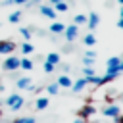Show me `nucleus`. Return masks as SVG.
Masks as SVG:
<instances>
[{
  "instance_id": "nucleus-21",
  "label": "nucleus",
  "mask_w": 123,
  "mask_h": 123,
  "mask_svg": "<svg viewBox=\"0 0 123 123\" xmlns=\"http://www.w3.org/2000/svg\"><path fill=\"white\" fill-rule=\"evenodd\" d=\"M21 50H23V54L27 56V54H31V52L35 50V46H33V44H31L29 40H27V42H23V44H21Z\"/></svg>"
},
{
  "instance_id": "nucleus-4",
  "label": "nucleus",
  "mask_w": 123,
  "mask_h": 123,
  "mask_svg": "<svg viewBox=\"0 0 123 123\" xmlns=\"http://www.w3.org/2000/svg\"><path fill=\"white\" fill-rule=\"evenodd\" d=\"M2 69L4 71H15V69H19V58L17 56H8L4 60V63H2Z\"/></svg>"
},
{
  "instance_id": "nucleus-5",
  "label": "nucleus",
  "mask_w": 123,
  "mask_h": 123,
  "mask_svg": "<svg viewBox=\"0 0 123 123\" xmlns=\"http://www.w3.org/2000/svg\"><path fill=\"white\" fill-rule=\"evenodd\" d=\"M119 62H121V58H117V56L108 58V62H106V71H108V73L119 75Z\"/></svg>"
},
{
  "instance_id": "nucleus-17",
  "label": "nucleus",
  "mask_w": 123,
  "mask_h": 123,
  "mask_svg": "<svg viewBox=\"0 0 123 123\" xmlns=\"http://www.w3.org/2000/svg\"><path fill=\"white\" fill-rule=\"evenodd\" d=\"M115 77H117L115 73H108V71H106V75H104V77H100V85H108V83H111ZM100 85H98V86H100Z\"/></svg>"
},
{
  "instance_id": "nucleus-12",
  "label": "nucleus",
  "mask_w": 123,
  "mask_h": 123,
  "mask_svg": "<svg viewBox=\"0 0 123 123\" xmlns=\"http://www.w3.org/2000/svg\"><path fill=\"white\" fill-rule=\"evenodd\" d=\"M48 31H52L54 35H63V31H65V25L63 23H60V21H54L52 25H50V29Z\"/></svg>"
},
{
  "instance_id": "nucleus-35",
  "label": "nucleus",
  "mask_w": 123,
  "mask_h": 123,
  "mask_svg": "<svg viewBox=\"0 0 123 123\" xmlns=\"http://www.w3.org/2000/svg\"><path fill=\"white\" fill-rule=\"evenodd\" d=\"M73 123H85V119H81V117H79V119H75Z\"/></svg>"
},
{
  "instance_id": "nucleus-31",
  "label": "nucleus",
  "mask_w": 123,
  "mask_h": 123,
  "mask_svg": "<svg viewBox=\"0 0 123 123\" xmlns=\"http://www.w3.org/2000/svg\"><path fill=\"white\" fill-rule=\"evenodd\" d=\"M29 0H12V4H17V6H21V4H27Z\"/></svg>"
},
{
  "instance_id": "nucleus-36",
  "label": "nucleus",
  "mask_w": 123,
  "mask_h": 123,
  "mask_svg": "<svg viewBox=\"0 0 123 123\" xmlns=\"http://www.w3.org/2000/svg\"><path fill=\"white\" fill-rule=\"evenodd\" d=\"M121 71H123V60L119 62V73H121Z\"/></svg>"
},
{
  "instance_id": "nucleus-24",
  "label": "nucleus",
  "mask_w": 123,
  "mask_h": 123,
  "mask_svg": "<svg viewBox=\"0 0 123 123\" xmlns=\"http://www.w3.org/2000/svg\"><path fill=\"white\" fill-rule=\"evenodd\" d=\"M52 8H54L56 12H67V8H69V6H67V4H65V2L62 0V2H58L56 6H52Z\"/></svg>"
},
{
  "instance_id": "nucleus-14",
  "label": "nucleus",
  "mask_w": 123,
  "mask_h": 123,
  "mask_svg": "<svg viewBox=\"0 0 123 123\" xmlns=\"http://www.w3.org/2000/svg\"><path fill=\"white\" fill-rule=\"evenodd\" d=\"M46 62L52 63V65H58V63L62 62V58H60L58 52H50V54H46Z\"/></svg>"
},
{
  "instance_id": "nucleus-28",
  "label": "nucleus",
  "mask_w": 123,
  "mask_h": 123,
  "mask_svg": "<svg viewBox=\"0 0 123 123\" xmlns=\"http://www.w3.org/2000/svg\"><path fill=\"white\" fill-rule=\"evenodd\" d=\"M85 58H90V60H96V52H94V50H86V52H85Z\"/></svg>"
},
{
  "instance_id": "nucleus-19",
  "label": "nucleus",
  "mask_w": 123,
  "mask_h": 123,
  "mask_svg": "<svg viewBox=\"0 0 123 123\" xmlns=\"http://www.w3.org/2000/svg\"><path fill=\"white\" fill-rule=\"evenodd\" d=\"M19 19H21V12H12V13L8 15V21H10V23H17Z\"/></svg>"
},
{
  "instance_id": "nucleus-9",
  "label": "nucleus",
  "mask_w": 123,
  "mask_h": 123,
  "mask_svg": "<svg viewBox=\"0 0 123 123\" xmlns=\"http://www.w3.org/2000/svg\"><path fill=\"white\" fill-rule=\"evenodd\" d=\"M15 86L21 88V90H31L33 88V83H31V77H19L15 81Z\"/></svg>"
},
{
  "instance_id": "nucleus-6",
  "label": "nucleus",
  "mask_w": 123,
  "mask_h": 123,
  "mask_svg": "<svg viewBox=\"0 0 123 123\" xmlns=\"http://www.w3.org/2000/svg\"><path fill=\"white\" fill-rule=\"evenodd\" d=\"M102 113H104L106 117H111V119H113V117H117V115L121 113V108L115 106V104H110V106H106V108L102 110Z\"/></svg>"
},
{
  "instance_id": "nucleus-7",
  "label": "nucleus",
  "mask_w": 123,
  "mask_h": 123,
  "mask_svg": "<svg viewBox=\"0 0 123 123\" xmlns=\"http://www.w3.org/2000/svg\"><path fill=\"white\" fill-rule=\"evenodd\" d=\"M94 111H96V108H94V106L85 104V106L79 110V117H81V119H88V117H92V115H94Z\"/></svg>"
},
{
  "instance_id": "nucleus-8",
  "label": "nucleus",
  "mask_w": 123,
  "mask_h": 123,
  "mask_svg": "<svg viewBox=\"0 0 123 123\" xmlns=\"http://www.w3.org/2000/svg\"><path fill=\"white\" fill-rule=\"evenodd\" d=\"M98 23H100V15H98L96 12H92V13L86 15V25H88L90 31H94V29L98 27Z\"/></svg>"
},
{
  "instance_id": "nucleus-22",
  "label": "nucleus",
  "mask_w": 123,
  "mask_h": 123,
  "mask_svg": "<svg viewBox=\"0 0 123 123\" xmlns=\"http://www.w3.org/2000/svg\"><path fill=\"white\" fill-rule=\"evenodd\" d=\"M85 81H86V83H90V85H96V86L100 85V77H98L96 73H94V75H88V77H85Z\"/></svg>"
},
{
  "instance_id": "nucleus-33",
  "label": "nucleus",
  "mask_w": 123,
  "mask_h": 123,
  "mask_svg": "<svg viewBox=\"0 0 123 123\" xmlns=\"http://www.w3.org/2000/svg\"><path fill=\"white\" fill-rule=\"evenodd\" d=\"M117 27H119V29L123 31V19H119V21H117Z\"/></svg>"
},
{
  "instance_id": "nucleus-16",
  "label": "nucleus",
  "mask_w": 123,
  "mask_h": 123,
  "mask_svg": "<svg viewBox=\"0 0 123 123\" xmlns=\"http://www.w3.org/2000/svg\"><path fill=\"white\" fill-rule=\"evenodd\" d=\"M48 104H50L48 98H46V96H40V98H37V104H35V106H37V110H46Z\"/></svg>"
},
{
  "instance_id": "nucleus-13",
  "label": "nucleus",
  "mask_w": 123,
  "mask_h": 123,
  "mask_svg": "<svg viewBox=\"0 0 123 123\" xmlns=\"http://www.w3.org/2000/svg\"><path fill=\"white\" fill-rule=\"evenodd\" d=\"M85 86H86V81H85V77H81V79H77V81L71 85V90H73V92H81Z\"/></svg>"
},
{
  "instance_id": "nucleus-23",
  "label": "nucleus",
  "mask_w": 123,
  "mask_h": 123,
  "mask_svg": "<svg viewBox=\"0 0 123 123\" xmlns=\"http://www.w3.org/2000/svg\"><path fill=\"white\" fill-rule=\"evenodd\" d=\"M21 31V37L25 38V40H31V37H33V31L29 29V27H23V29H19Z\"/></svg>"
},
{
  "instance_id": "nucleus-18",
  "label": "nucleus",
  "mask_w": 123,
  "mask_h": 123,
  "mask_svg": "<svg viewBox=\"0 0 123 123\" xmlns=\"http://www.w3.org/2000/svg\"><path fill=\"white\" fill-rule=\"evenodd\" d=\"M83 42H85V46H94V44H96V37H94L92 33H88V35H85Z\"/></svg>"
},
{
  "instance_id": "nucleus-37",
  "label": "nucleus",
  "mask_w": 123,
  "mask_h": 123,
  "mask_svg": "<svg viewBox=\"0 0 123 123\" xmlns=\"http://www.w3.org/2000/svg\"><path fill=\"white\" fill-rule=\"evenodd\" d=\"M119 19H123V6H121V12H119Z\"/></svg>"
},
{
  "instance_id": "nucleus-38",
  "label": "nucleus",
  "mask_w": 123,
  "mask_h": 123,
  "mask_svg": "<svg viewBox=\"0 0 123 123\" xmlns=\"http://www.w3.org/2000/svg\"><path fill=\"white\" fill-rule=\"evenodd\" d=\"M117 2H119V4H121V6H123V0H117Z\"/></svg>"
},
{
  "instance_id": "nucleus-2",
  "label": "nucleus",
  "mask_w": 123,
  "mask_h": 123,
  "mask_svg": "<svg viewBox=\"0 0 123 123\" xmlns=\"http://www.w3.org/2000/svg\"><path fill=\"white\" fill-rule=\"evenodd\" d=\"M15 48H17V44H15L13 40H10V38H4V40H0V54L12 56V54L15 52Z\"/></svg>"
},
{
  "instance_id": "nucleus-39",
  "label": "nucleus",
  "mask_w": 123,
  "mask_h": 123,
  "mask_svg": "<svg viewBox=\"0 0 123 123\" xmlns=\"http://www.w3.org/2000/svg\"><path fill=\"white\" fill-rule=\"evenodd\" d=\"M0 117H2V110H0Z\"/></svg>"
},
{
  "instance_id": "nucleus-40",
  "label": "nucleus",
  "mask_w": 123,
  "mask_h": 123,
  "mask_svg": "<svg viewBox=\"0 0 123 123\" xmlns=\"http://www.w3.org/2000/svg\"><path fill=\"white\" fill-rule=\"evenodd\" d=\"M0 104H2V102H0Z\"/></svg>"
},
{
  "instance_id": "nucleus-11",
  "label": "nucleus",
  "mask_w": 123,
  "mask_h": 123,
  "mask_svg": "<svg viewBox=\"0 0 123 123\" xmlns=\"http://www.w3.org/2000/svg\"><path fill=\"white\" fill-rule=\"evenodd\" d=\"M71 85H73L71 77H67V75H60V77H58V86H62V88H71Z\"/></svg>"
},
{
  "instance_id": "nucleus-20",
  "label": "nucleus",
  "mask_w": 123,
  "mask_h": 123,
  "mask_svg": "<svg viewBox=\"0 0 123 123\" xmlns=\"http://www.w3.org/2000/svg\"><path fill=\"white\" fill-rule=\"evenodd\" d=\"M73 23H75V25H86V15H83V13L75 15V17H73Z\"/></svg>"
},
{
  "instance_id": "nucleus-15",
  "label": "nucleus",
  "mask_w": 123,
  "mask_h": 123,
  "mask_svg": "<svg viewBox=\"0 0 123 123\" xmlns=\"http://www.w3.org/2000/svg\"><path fill=\"white\" fill-rule=\"evenodd\" d=\"M33 65H35V63H33L29 58H23V60H19V67H21V69H25V71H31V69H33Z\"/></svg>"
},
{
  "instance_id": "nucleus-10",
  "label": "nucleus",
  "mask_w": 123,
  "mask_h": 123,
  "mask_svg": "<svg viewBox=\"0 0 123 123\" xmlns=\"http://www.w3.org/2000/svg\"><path fill=\"white\" fill-rule=\"evenodd\" d=\"M40 15H44V17H48V19H54V17H56V10H54L52 6L42 4V6H40Z\"/></svg>"
},
{
  "instance_id": "nucleus-26",
  "label": "nucleus",
  "mask_w": 123,
  "mask_h": 123,
  "mask_svg": "<svg viewBox=\"0 0 123 123\" xmlns=\"http://www.w3.org/2000/svg\"><path fill=\"white\" fill-rule=\"evenodd\" d=\"M42 69H44L46 73H52V71L56 69V65H52V63H48V62H44V63H42Z\"/></svg>"
},
{
  "instance_id": "nucleus-34",
  "label": "nucleus",
  "mask_w": 123,
  "mask_h": 123,
  "mask_svg": "<svg viewBox=\"0 0 123 123\" xmlns=\"http://www.w3.org/2000/svg\"><path fill=\"white\" fill-rule=\"evenodd\" d=\"M48 2H50L52 6H56V4H58V2H62V0H48Z\"/></svg>"
},
{
  "instance_id": "nucleus-30",
  "label": "nucleus",
  "mask_w": 123,
  "mask_h": 123,
  "mask_svg": "<svg viewBox=\"0 0 123 123\" xmlns=\"http://www.w3.org/2000/svg\"><path fill=\"white\" fill-rule=\"evenodd\" d=\"M83 63H85V67H92L94 60H90V58H85V60H83Z\"/></svg>"
},
{
  "instance_id": "nucleus-25",
  "label": "nucleus",
  "mask_w": 123,
  "mask_h": 123,
  "mask_svg": "<svg viewBox=\"0 0 123 123\" xmlns=\"http://www.w3.org/2000/svg\"><path fill=\"white\" fill-rule=\"evenodd\" d=\"M58 90H60L58 83H54V85H48V86H46V92H48V94H58Z\"/></svg>"
},
{
  "instance_id": "nucleus-1",
  "label": "nucleus",
  "mask_w": 123,
  "mask_h": 123,
  "mask_svg": "<svg viewBox=\"0 0 123 123\" xmlns=\"http://www.w3.org/2000/svg\"><path fill=\"white\" fill-rule=\"evenodd\" d=\"M6 104H8L10 110L17 111V110L23 108V96H21V94H10V96L6 98Z\"/></svg>"
},
{
  "instance_id": "nucleus-41",
  "label": "nucleus",
  "mask_w": 123,
  "mask_h": 123,
  "mask_svg": "<svg viewBox=\"0 0 123 123\" xmlns=\"http://www.w3.org/2000/svg\"><path fill=\"white\" fill-rule=\"evenodd\" d=\"M13 123H15V121H13Z\"/></svg>"
},
{
  "instance_id": "nucleus-27",
  "label": "nucleus",
  "mask_w": 123,
  "mask_h": 123,
  "mask_svg": "<svg viewBox=\"0 0 123 123\" xmlns=\"http://www.w3.org/2000/svg\"><path fill=\"white\" fill-rule=\"evenodd\" d=\"M15 123H37V121H35V117H21V119H17Z\"/></svg>"
},
{
  "instance_id": "nucleus-42",
  "label": "nucleus",
  "mask_w": 123,
  "mask_h": 123,
  "mask_svg": "<svg viewBox=\"0 0 123 123\" xmlns=\"http://www.w3.org/2000/svg\"><path fill=\"white\" fill-rule=\"evenodd\" d=\"M121 98H123V96H121Z\"/></svg>"
},
{
  "instance_id": "nucleus-29",
  "label": "nucleus",
  "mask_w": 123,
  "mask_h": 123,
  "mask_svg": "<svg viewBox=\"0 0 123 123\" xmlns=\"http://www.w3.org/2000/svg\"><path fill=\"white\" fill-rule=\"evenodd\" d=\"M83 73H85V77H88V75H94V67H85V69H83Z\"/></svg>"
},
{
  "instance_id": "nucleus-3",
  "label": "nucleus",
  "mask_w": 123,
  "mask_h": 123,
  "mask_svg": "<svg viewBox=\"0 0 123 123\" xmlns=\"http://www.w3.org/2000/svg\"><path fill=\"white\" fill-rule=\"evenodd\" d=\"M63 37H65V40L67 42H73V40H77V37H79V25H65V31H63Z\"/></svg>"
},
{
  "instance_id": "nucleus-32",
  "label": "nucleus",
  "mask_w": 123,
  "mask_h": 123,
  "mask_svg": "<svg viewBox=\"0 0 123 123\" xmlns=\"http://www.w3.org/2000/svg\"><path fill=\"white\" fill-rule=\"evenodd\" d=\"M113 119H115V123H123V115H121V113H119L117 117H113Z\"/></svg>"
}]
</instances>
